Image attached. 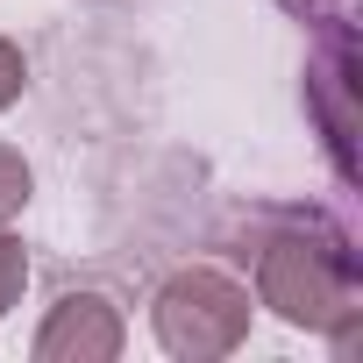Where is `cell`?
Instances as JSON below:
<instances>
[{
    "label": "cell",
    "instance_id": "1",
    "mask_svg": "<svg viewBox=\"0 0 363 363\" xmlns=\"http://www.w3.org/2000/svg\"><path fill=\"white\" fill-rule=\"evenodd\" d=\"M257 264V299L292 320L328 335L342 356H356V328H363V278H356V250L349 235L320 228L313 214H264L257 250H235Z\"/></svg>",
    "mask_w": 363,
    "mask_h": 363
},
{
    "label": "cell",
    "instance_id": "2",
    "mask_svg": "<svg viewBox=\"0 0 363 363\" xmlns=\"http://www.w3.org/2000/svg\"><path fill=\"white\" fill-rule=\"evenodd\" d=\"M157 342L171 356H186V363H214V356H235L242 335H250V292L214 271V264H186L178 278L157 285Z\"/></svg>",
    "mask_w": 363,
    "mask_h": 363
},
{
    "label": "cell",
    "instance_id": "3",
    "mask_svg": "<svg viewBox=\"0 0 363 363\" xmlns=\"http://www.w3.org/2000/svg\"><path fill=\"white\" fill-rule=\"evenodd\" d=\"M313 22H320V36L306 50V107L320 121V143H328L335 171L356 178V29H349L342 8H328Z\"/></svg>",
    "mask_w": 363,
    "mask_h": 363
},
{
    "label": "cell",
    "instance_id": "4",
    "mask_svg": "<svg viewBox=\"0 0 363 363\" xmlns=\"http://www.w3.org/2000/svg\"><path fill=\"white\" fill-rule=\"evenodd\" d=\"M121 356V306L100 292H65L36 335V363H114Z\"/></svg>",
    "mask_w": 363,
    "mask_h": 363
},
{
    "label": "cell",
    "instance_id": "5",
    "mask_svg": "<svg viewBox=\"0 0 363 363\" xmlns=\"http://www.w3.org/2000/svg\"><path fill=\"white\" fill-rule=\"evenodd\" d=\"M22 207H29V164H22V150L0 143V228H8Z\"/></svg>",
    "mask_w": 363,
    "mask_h": 363
},
{
    "label": "cell",
    "instance_id": "6",
    "mask_svg": "<svg viewBox=\"0 0 363 363\" xmlns=\"http://www.w3.org/2000/svg\"><path fill=\"white\" fill-rule=\"evenodd\" d=\"M22 285H29V250L0 228V313L8 306H22Z\"/></svg>",
    "mask_w": 363,
    "mask_h": 363
},
{
    "label": "cell",
    "instance_id": "7",
    "mask_svg": "<svg viewBox=\"0 0 363 363\" xmlns=\"http://www.w3.org/2000/svg\"><path fill=\"white\" fill-rule=\"evenodd\" d=\"M22 79H29V65H22V50L0 36V107H15L22 100Z\"/></svg>",
    "mask_w": 363,
    "mask_h": 363
},
{
    "label": "cell",
    "instance_id": "8",
    "mask_svg": "<svg viewBox=\"0 0 363 363\" xmlns=\"http://www.w3.org/2000/svg\"><path fill=\"white\" fill-rule=\"evenodd\" d=\"M285 8H292V15H306V22H313V15H328V8H342V0H285Z\"/></svg>",
    "mask_w": 363,
    "mask_h": 363
}]
</instances>
